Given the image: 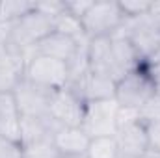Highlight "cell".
<instances>
[{
    "mask_svg": "<svg viewBox=\"0 0 160 158\" xmlns=\"http://www.w3.org/2000/svg\"><path fill=\"white\" fill-rule=\"evenodd\" d=\"M52 32H54V21L38 13L36 9L21 17L19 21L0 24V37H4L13 47L22 50L26 56V63L30 58L36 56V47Z\"/></svg>",
    "mask_w": 160,
    "mask_h": 158,
    "instance_id": "obj_1",
    "label": "cell"
},
{
    "mask_svg": "<svg viewBox=\"0 0 160 158\" xmlns=\"http://www.w3.org/2000/svg\"><path fill=\"white\" fill-rule=\"evenodd\" d=\"M157 84L147 73V69L142 65L134 71H128L116 82V95L114 99L123 108L142 110L143 104L155 95Z\"/></svg>",
    "mask_w": 160,
    "mask_h": 158,
    "instance_id": "obj_2",
    "label": "cell"
},
{
    "mask_svg": "<svg viewBox=\"0 0 160 158\" xmlns=\"http://www.w3.org/2000/svg\"><path fill=\"white\" fill-rule=\"evenodd\" d=\"M125 22L119 2L112 0H93L88 13L82 17V28L88 39L110 37L114 36Z\"/></svg>",
    "mask_w": 160,
    "mask_h": 158,
    "instance_id": "obj_3",
    "label": "cell"
},
{
    "mask_svg": "<svg viewBox=\"0 0 160 158\" xmlns=\"http://www.w3.org/2000/svg\"><path fill=\"white\" fill-rule=\"evenodd\" d=\"M118 112H119V104L116 99L86 102L80 128L91 140L93 138L116 136V132H118Z\"/></svg>",
    "mask_w": 160,
    "mask_h": 158,
    "instance_id": "obj_4",
    "label": "cell"
},
{
    "mask_svg": "<svg viewBox=\"0 0 160 158\" xmlns=\"http://www.w3.org/2000/svg\"><path fill=\"white\" fill-rule=\"evenodd\" d=\"M119 32L125 34L128 41L132 43L142 63H145L160 48V30L149 19V15H143L138 19H125Z\"/></svg>",
    "mask_w": 160,
    "mask_h": 158,
    "instance_id": "obj_5",
    "label": "cell"
},
{
    "mask_svg": "<svg viewBox=\"0 0 160 158\" xmlns=\"http://www.w3.org/2000/svg\"><path fill=\"white\" fill-rule=\"evenodd\" d=\"M24 78L34 84H39L43 87L58 91V89H63L69 82V67H67V63H63L60 60L36 54L26 63Z\"/></svg>",
    "mask_w": 160,
    "mask_h": 158,
    "instance_id": "obj_6",
    "label": "cell"
},
{
    "mask_svg": "<svg viewBox=\"0 0 160 158\" xmlns=\"http://www.w3.org/2000/svg\"><path fill=\"white\" fill-rule=\"evenodd\" d=\"M15 102L19 106L21 117H47L50 116V102L54 97V89L43 87L30 80L22 82L13 89Z\"/></svg>",
    "mask_w": 160,
    "mask_h": 158,
    "instance_id": "obj_7",
    "label": "cell"
},
{
    "mask_svg": "<svg viewBox=\"0 0 160 158\" xmlns=\"http://www.w3.org/2000/svg\"><path fill=\"white\" fill-rule=\"evenodd\" d=\"M26 73V56L9 41L0 37V93H13Z\"/></svg>",
    "mask_w": 160,
    "mask_h": 158,
    "instance_id": "obj_8",
    "label": "cell"
},
{
    "mask_svg": "<svg viewBox=\"0 0 160 158\" xmlns=\"http://www.w3.org/2000/svg\"><path fill=\"white\" fill-rule=\"evenodd\" d=\"M86 102L69 87L54 91L50 102V117L60 126H80L84 117Z\"/></svg>",
    "mask_w": 160,
    "mask_h": 158,
    "instance_id": "obj_9",
    "label": "cell"
},
{
    "mask_svg": "<svg viewBox=\"0 0 160 158\" xmlns=\"http://www.w3.org/2000/svg\"><path fill=\"white\" fill-rule=\"evenodd\" d=\"M88 65L91 73H97L101 77L112 78L114 82L125 75L116 63L114 52H112V39L110 37H95L88 43Z\"/></svg>",
    "mask_w": 160,
    "mask_h": 158,
    "instance_id": "obj_10",
    "label": "cell"
},
{
    "mask_svg": "<svg viewBox=\"0 0 160 158\" xmlns=\"http://www.w3.org/2000/svg\"><path fill=\"white\" fill-rule=\"evenodd\" d=\"M65 87H69L73 93H77L84 102L106 101V99H114V95H116V82L114 80L101 77L97 73H91L89 69L84 75H80L78 78L71 80Z\"/></svg>",
    "mask_w": 160,
    "mask_h": 158,
    "instance_id": "obj_11",
    "label": "cell"
},
{
    "mask_svg": "<svg viewBox=\"0 0 160 158\" xmlns=\"http://www.w3.org/2000/svg\"><path fill=\"white\" fill-rule=\"evenodd\" d=\"M114 138L121 158H143L149 151L147 125L142 119L118 128Z\"/></svg>",
    "mask_w": 160,
    "mask_h": 158,
    "instance_id": "obj_12",
    "label": "cell"
},
{
    "mask_svg": "<svg viewBox=\"0 0 160 158\" xmlns=\"http://www.w3.org/2000/svg\"><path fill=\"white\" fill-rule=\"evenodd\" d=\"M86 41L88 39L78 41V39H75V37L65 36V34L52 32V34H48V36L36 47V54L48 56V58L60 60V62H63V63H69V62H73V58L78 54L82 43H86Z\"/></svg>",
    "mask_w": 160,
    "mask_h": 158,
    "instance_id": "obj_13",
    "label": "cell"
},
{
    "mask_svg": "<svg viewBox=\"0 0 160 158\" xmlns=\"http://www.w3.org/2000/svg\"><path fill=\"white\" fill-rule=\"evenodd\" d=\"M62 126L50 117H21V145H32L41 141H54Z\"/></svg>",
    "mask_w": 160,
    "mask_h": 158,
    "instance_id": "obj_14",
    "label": "cell"
},
{
    "mask_svg": "<svg viewBox=\"0 0 160 158\" xmlns=\"http://www.w3.org/2000/svg\"><path fill=\"white\" fill-rule=\"evenodd\" d=\"M0 136L21 141V112L13 93H0Z\"/></svg>",
    "mask_w": 160,
    "mask_h": 158,
    "instance_id": "obj_15",
    "label": "cell"
},
{
    "mask_svg": "<svg viewBox=\"0 0 160 158\" xmlns=\"http://www.w3.org/2000/svg\"><path fill=\"white\" fill-rule=\"evenodd\" d=\"M91 138L80 126H62L54 136V145L60 155H86Z\"/></svg>",
    "mask_w": 160,
    "mask_h": 158,
    "instance_id": "obj_16",
    "label": "cell"
},
{
    "mask_svg": "<svg viewBox=\"0 0 160 158\" xmlns=\"http://www.w3.org/2000/svg\"><path fill=\"white\" fill-rule=\"evenodd\" d=\"M112 39V52H114V58H116V63L119 65V69L123 73H128V71H134L138 67H142V60L138 56V52L134 50L132 43L128 41V37L125 34H121L119 30L110 36Z\"/></svg>",
    "mask_w": 160,
    "mask_h": 158,
    "instance_id": "obj_17",
    "label": "cell"
},
{
    "mask_svg": "<svg viewBox=\"0 0 160 158\" xmlns=\"http://www.w3.org/2000/svg\"><path fill=\"white\" fill-rule=\"evenodd\" d=\"M34 9L36 2L30 0H0V24L19 21L21 17L32 13Z\"/></svg>",
    "mask_w": 160,
    "mask_h": 158,
    "instance_id": "obj_18",
    "label": "cell"
},
{
    "mask_svg": "<svg viewBox=\"0 0 160 158\" xmlns=\"http://www.w3.org/2000/svg\"><path fill=\"white\" fill-rule=\"evenodd\" d=\"M88 158H119L118 143L114 136L108 138H93L86 151Z\"/></svg>",
    "mask_w": 160,
    "mask_h": 158,
    "instance_id": "obj_19",
    "label": "cell"
},
{
    "mask_svg": "<svg viewBox=\"0 0 160 158\" xmlns=\"http://www.w3.org/2000/svg\"><path fill=\"white\" fill-rule=\"evenodd\" d=\"M54 32L65 34V36L75 37V39H78V41L88 39L86 37V32L82 28V21L77 19V17H73V15H69V13H65V11L60 17L54 19Z\"/></svg>",
    "mask_w": 160,
    "mask_h": 158,
    "instance_id": "obj_20",
    "label": "cell"
},
{
    "mask_svg": "<svg viewBox=\"0 0 160 158\" xmlns=\"http://www.w3.org/2000/svg\"><path fill=\"white\" fill-rule=\"evenodd\" d=\"M60 151L54 141H41L32 145H22V158H60Z\"/></svg>",
    "mask_w": 160,
    "mask_h": 158,
    "instance_id": "obj_21",
    "label": "cell"
},
{
    "mask_svg": "<svg viewBox=\"0 0 160 158\" xmlns=\"http://www.w3.org/2000/svg\"><path fill=\"white\" fill-rule=\"evenodd\" d=\"M153 0H121V11L125 15V19H138L149 13Z\"/></svg>",
    "mask_w": 160,
    "mask_h": 158,
    "instance_id": "obj_22",
    "label": "cell"
},
{
    "mask_svg": "<svg viewBox=\"0 0 160 158\" xmlns=\"http://www.w3.org/2000/svg\"><path fill=\"white\" fill-rule=\"evenodd\" d=\"M140 119L147 125V123H155L160 121V87H157L155 95L143 104V108L140 110Z\"/></svg>",
    "mask_w": 160,
    "mask_h": 158,
    "instance_id": "obj_23",
    "label": "cell"
},
{
    "mask_svg": "<svg viewBox=\"0 0 160 158\" xmlns=\"http://www.w3.org/2000/svg\"><path fill=\"white\" fill-rule=\"evenodd\" d=\"M36 11L54 21L56 17H60L65 11V4L63 0H39L36 2Z\"/></svg>",
    "mask_w": 160,
    "mask_h": 158,
    "instance_id": "obj_24",
    "label": "cell"
},
{
    "mask_svg": "<svg viewBox=\"0 0 160 158\" xmlns=\"http://www.w3.org/2000/svg\"><path fill=\"white\" fill-rule=\"evenodd\" d=\"M0 158H22L21 141H13L0 136Z\"/></svg>",
    "mask_w": 160,
    "mask_h": 158,
    "instance_id": "obj_25",
    "label": "cell"
},
{
    "mask_svg": "<svg viewBox=\"0 0 160 158\" xmlns=\"http://www.w3.org/2000/svg\"><path fill=\"white\" fill-rule=\"evenodd\" d=\"M63 4H65V13H69V15L82 21V17L91 7L93 0H63Z\"/></svg>",
    "mask_w": 160,
    "mask_h": 158,
    "instance_id": "obj_26",
    "label": "cell"
},
{
    "mask_svg": "<svg viewBox=\"0 0 160 158\" xmlns=\"http://www.w3.org/2000/svg\"><path fill=\"white\" fill-rule=\"evenodd\" d=\"M147 140H149V151L160 153V121L147 123Z\"/></svg>",
    "mask_w": 160,
    "mask_h": 158,
    "instance_id": "obj_27",
    "label": "cell"
},
{
    "mask_svg": "<svg viewBox=\"0 0 160 158\" xmlns=\"http://www.w3.org/2000/svg\"><path fill=\"white\" fill-rule=\"evenodd\" d=\"M138 119H140V110L119 106V112H118V128L125 126V125H130V123H134Z\"/></svg>",
    "mask_w": 160,
    "mask_h": 158,
    "instance_id": "obj_28",
    "label": "cell"
},
{
    "mask_svg": "<svg viewBox=\"0 0 160 158\" xmlns=\"http://www.w3.org/2000/svg\"><path fill=\"white\" fill-rule=\"evenodd\" d=\"M143 67L147 69V73L151 75V78L155 80L157 87H160V62H153V63H145Z\"/></svg>",
    "mask_w": 160,
    "mask_h": 158,
    "instance_id": "obj_29",
    "label": "cell"
},
{
    "mask_svg": "<svg viewBox=\"0 0 160 158\" xmlns=\"http://www.w3.org/2000/svg\"><path fill=\"white\" fill-rule=\"evenodd\" d=\"M149 19L157 24V28L160 30V0H153V4H151V9H149Z\"/></svg>",
    "mask_w": 160,
    "mask_h": 158,
    "instance_id": "obj_30",
    "label": "cell"
},
{
    "mask_svg": "<svg viewBox=\"0 0 160 158\" xmlns=\"http://www.w3.org/2000/svg\"><path fill=\"white\" fill-rule=\"evenodd\" d=\"M60 158H88L86 155H75V156H71V155H62Z\"/></svg>",
    "mask_w": 160,
    "mask_h": 158,
    "instance_id": "obj_31",
    "label": "cell"
},
{
    "mask_svg": "<svg viewBox=\"0 0 160 158\" xmlns=\"http://www.w3.org/2000/svg\"><path fill=\"white\" fill-rule=\"evenodd\" d=\"M119 158H121V156H119Z\"/></svg>",
    "mask_w": 160,
    "mask_h": 158,
    "instance_id": "obj_32",
    "label": "cell"
}]
</instances>
